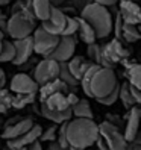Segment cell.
<instances>
[{
    "mask_svg": "<svg viewBox=\"0 0 141 150\" xmlns=\"http://www.w3.org/2000/svg\"><path fill=\"white\" fill-rule=\"evenodd\" d=\"M99 137V125L94 118L72 117L67 121V141L70 149L82 150L91 147Z\"/></svg>",
    "mask_w": 141,
    "mask_h": 150,
    "instance_id": "6da1fadb",
    "label": "cell"
},
{
    "mask_svg": "<svg viewBox=\"0 0 141 150\" xmlns=\"http://www.w3.org/2000/svg\"><path fill=\"white\" fill-rule=\"evenodd\" d=\"M81 17L93 26L97 40H103L109 37V33H112L114 17L108 6L91 2L81 11Z\"/></svg>",
    "mask_w": 141,
    "mask_h": 150,
    "instance_id": "7a4b0ae2",
    "label": "cell"
},
{
    "mask_svg": "<svg viewBox=\"0 0 141 150\" xmlns=\"http://www.w3.org/2000/svg\"><path fill=\"white\" fill-rule=\"evenodd\" d=\"M35 28H37V18H35L32 9H23L11 14L6 21V33L12 40L30 37Z\"/></svg>",
    "mask_w": 141,
    "mask_h": 150,
    "instance_id": "3957f363",
    "label": "cell"
},
{
    "mask_svg": "<svg viewBox=\"0 0 141 150\" xmlns=\"http://www.w3.org/2000/svg\"><path fill=\"white\" fill-rule=\"evenodd\" d=\"M118 86V79L117 74L114 71L112 67H106V65H100L97 68V71L93 74L91 79V94L94 99H100L105 97L106 94H109L111 91H114Z\"/></svg>",
    "mask_w": 141,
    "mask_h": 150,
    "instance_id": "277c9868",
    "label": "cell"
},
{
    "mask_svg": "<svg viewBox=\"0 0 141 150\" xmlns=\"http://www.w3.org/2000/svg\"><path fill=\"white\" fill-rule=\"evenodd\" d=\"M99 135L105 141L108 150H125L128 149V139L125 138V134L121 129L115 125L109 123L108 120L102 121L99 125Z\"/></svg>",
    "mask_w": 141,
    "mask_h": 150,
    "instance_id": "5b68a950",
    "label": "cell"
},
{
    "mask_svg": "<svg viewBox=\"0 0 141 150\" xmlns=\"http://www.w3.org/2000/svg\"><path fill=\"white\" fill-rule=\"evenodd\" d=\"M32 42H33V53L40 56H49L55 50L56 44L59 41V35H53L47 32L43 26H37L32 32Z\"/></svg>",
    "mask_w": 141,
    "mask_h": 150,
    "instance_id": "8992f818",
    "label": "cell"
},
{
    "mask_svg": "<svg viewBox=\"0 0 141 150\" xmlns=\"http://www.w3.org/2000/svg\"><path fill=\"white\" fill-rule=\"evenodd\" d=\"M33 79L38 85H43L49 81H53L59 76V62L52 58H44L33 67Z\"/></svg>",
    "mask_w": 141,
    "mask_h": 150,
    "instance_id": "52a82bcc",
    "label": "cell"
},
{
    "mask_svg": "<svg viewBox=\"0 0 141 150\" xmlns=\"http://www.w3.org/2000/svg\"><path fill=\"white\" fill-rule=\"evenodd\" d=\"M128 56V50L123 47L120 38H114L102 46V65L112 67Z\"/></svg>",
    "mask_w": 141,
    "mask_h": 150,
    "instance_id": "ba28073f",
    "label": "cell"
},
{
    "mask_svg": "<svg viewBox=\"0 0 141 150\" xmlns=\"http://www.w3.org/2000/svg\"><path fill=\"white\" fill-rule=\"evenodd\" d=\"M76 52V35H61L55 50L46 58H52L58 62H67Z\"/></svg>",
    "mask_w": 141,
    "mask_h": 150,
    "instance_id": "9c48e42d",
    "label": "cell"
},
{
    "mask_svg": "<svg viewBox=\"0 0 141 150\" xmlns=\"http://www.w3.org/2000/svg\"><path fill=\"white\" fill-rule=\"evenodd\" d=\"M33 125V120L30 117H21V115H14L6 121V125L3 126L2 138L3 139H12L20 137L24 134L30 126Z\"/></svg>",
    "mask_w": 141,
    "mask_h": 150,
    "instance_id": "30bf717a",
    "label": "cell"
},
{
    "mask_svg": "<svg viewBox=\"0 0 141 150\" xmlns=\"http://www.w3.org/2000/svg\"><path fill=\"white\" fill-rule=\"evenodd\" d=\"M65 20H67V14L62 11V8L53 6L49 18L41 21V26L47 32L53 33V35H59L61 37V33H62V30H64V26H65Z\"/></svg>",
    "mask_w": 141,
    "mask_h": 150,
    "instance_id": "8fae6325",
    "label": "cell"
},
{
    "mask_svg": "<svg viewBox=\"0 0 141 150\" xmlns=\"http://www.w3.org/2000/svg\"><path fill=\"white\" fill-rule=\"evenodd\" d=\"M40 85L28 73H17L9 82V90L12 93H38Z\"/></svg>",
    "mask_w": 141,
    "mask_h": 150,
    "instance_id": "7c38bea8",
    "label": "cell"
},
{
    "mask_svg": "<svg viewBox=\"0 0 141 150\" xmlns=\"http://www.w3.org/2000/svg\"><path fill=\"white\" fill-rule=\"evenodd\" d=\"M41 132H43V127L40 125H37V123H33V125L26 130L24 134H21L20 137L12 138V139H6V146L9 149H14V150L24 149L30 143H33L35 139H38L41 137Z\"/></svg>",
    "mask_w": 141,
    "mask_h": 150,
    "instance_id": "4fadbf2b",
    "label": "cell"
},
{
    "mask_svg": "<svg viewBox=\"0 0 141 150\" xmlns=\"http://www.w3.org/2000/svg\"><path fill=\"white\" fill-rule=\"evenodd\" d=\"M118 12L125 23H141V5L135 0H118Z\"/></svg>",
    "mask_w": 141,
    "mask_h": 150,
    "instance_id": "5bb4252c",
    "label": "cell"
},
{
    "mask_svg": "<svg viewBox=\"0 0 141 150\" xmlns=\"http://www.w3.org/2000/svg\"><path fill=\"white\" fill-rule=\"evenodd\" d=\"M14 46H15V56L12 59L14 65H23L30 59L33 53V42L32 37H26V38H18L14 40Z\"/></svg>",
    "mask_w": 141,
    "mask_h": 150,
    "instance_id": "9a60e30c",
    "label": "cell"
},
{
    "mask_svg": "<svg viewBox=\"0 0 141 150\" xmlns=\"http://www.w3.org/2000/svg\"><path fill=\"white\" fill-rule=\"evenodd\" d=\"M140 126H141V109L135 105V106L129 108V114H128L126 123H125V130H123L128 143H130L134 139L137 132L140 130Z\"/></svg>",
    "mask_w": 141,
    "mask_h": 150,
    "instance_id": "2e32d148",
    "label": "cell"
},
{
    "mask_svg": "<svg viewBox=\"0 0 141 150\" xmlns=\"http://www.w3.org/2000/svg\"><path fill=\"white\" fill-rule=\"evenodd\" d=\"M41 103L50 111H65V109L72 108V105L68 102V97H67V93H61V91L47 96Z\"/></svg>",
    "mask_w": 141,
    "mask_h": 150,
    "instance_id": "e0dca14e",
    "label": "cell"
},
{
    "mask_svg": "<svg viewBox=\"0 0 141 150\" xmlns=\"http://www.w3.org/2000/svg\"><path fill=\"white\" fill-rule=\"evenodd\" d=\"M68 85L65 83V82H62L59 77H56V79H53V81H49V82H46V83H43V85H40V88H38V97H40V102H43L44 99H46L47 96H50V94H53V93H68Z\"/></svg>",
    "mask_w": 141,
    "mask_h": 150,
    "instance_id": "ac0fdd59",
    "label": "cell"
},
{
    "mask_svg": "<svg viewBox=\"0 0 141 150\" xmlns=\"http://www.w3.org/2000/svg\"><path fill=\"white\" fill-rule=\"evenodd\" d=\"M40 114L46 120H49L52 123H56V125H61V123H64V121H68L70 118L73 117L72 108L65 109V111H50V109H47L46 106H44L43 103L40 106Z\"/></svg>",
    "mask_w": 141,
    "mask_h": 150,
    "instance_id": "d6986e66",
    "label": "cell"
},
{
    "mask_svg": "<svg viewBox=\"0 0 141 150\" xmlns=\"http://www.w3.org/2000/svg\"><path fill=\"white\" fill-rule=\"evenodd\" d=\"M91 64H94V62H91V61L85 59L84 56H74V55L67 61L68 70L72 71V74L77 79V81L82 77V74L86 71V68L90 67Z\"/></svg>",
    "mask_w": 141,
    "mask_h": 150,
    "instance_id": "ffe728a7",
    "label": "cell"
},
{
    "mask_svg": "<svg viewBox=\"0 0 141 150\" xmlns=\"http://www.w3.org/2000/svg\"><path fill=\"white\" fill-rule=\"evenodd\" d=\"M30 8H32V12L35 15V18L40 20V21H44L46 18H49L53 5L50 3V0H32Z\"/></svg>",
    "mask_w": 141,
    "mask_h": 150,
    "instance_id": "44dd1931",
    "label": "cell"
},
{
    "mask_svg": "<svg viewBox=\"0 0 141 150\" xmlns=\"http://www.w3.org/2000/svg\"><path fill=\"white\" fill-rule=\"evenodd\" d=\"M77 20H79V28H77L76 35L81 38V41L85 42V44H91L94 41H97V37H96V32L93 29V26L86 20H84L82 17H77Z\"/></svg>",
    "mask_w": 141,
    "mask_h": 150,
    "instance_id": "7402d4cb",
    "label": "cell"
},
{
    "mask_svg": "<svg viewBox=\"0 0 141 150\" xmlns=\"http://www.w3.org/2000/svg\"><path fill=\"white\" fill-rule=\"evenodd\" d=\"M35 102H37V93H14L12 108L14 109H23Z\"/></svg>",
    "mask_w": 141,
    "mask_h": 150,
    "instance_id": "603a6c76",
    "label": "cell"
},
{
    "mask_svg": "<svg viewBox=\"0 0 141 150\" xmlns=\"http://www.w3.org/2000/svg\"><path fill=\"white\" fill-rule=\"evenodd\" d=\"M118 100H121L123 106L126 109L135 106V100H134V96H132V90H130L129 82L118 83Z\"/></svg>",
    "mask_w": 141,
    "mask_h": 150,
    "instance_id": "cb8c5ba5",
    "label": "cell"
},
{
    "mask_svg": "<svg viewBox=\"0 0 141 150\" xmlns=\"http://www.w3.org/2000/svg\"><path fill=\"white\" fill-rule=\"evenodd\" d=\"M72 112H73V117H79V118H94L91 105L88 103L85 99H84V100L79 99V100L73 105V106H72Z\"/></svg>",
    "mask_w": 141,
    "mask_h": 150,
    "instance_id": "d4e9b609",
    "label": "cell"
},
{
    "mask_svg": "<svg viewBox=\"0 0 141 150\" xmlns=\"http://www.w3.org/2000/svg\"><path fill=\"white\" fill-rule=\"evenodd\" d=\"M100 65L99 64H91L90 67L86 68V71L82 74V77L79 79V86L82 88V91L85 93V96H88V97H93V94H91V88H90V83H91V79H93V74L97 71V68H99Z\"/></svg>",
    "mask_w": 141,
    "mask_h": 150,
    "instance_id": "484cf974",
    "label": "cell"
},
{
    "mask_svg": "<svg viewBox=\"0 0 141 150\" xmlns=\"http://www.w3.org/2000/svg\"><path fill=\"white\" fill-rule=\"evenodd\" d=\"M121 40L126 42H135L141 40V32L138 24H130L125 23L123 24V30H121Z\"/></svg>",
    "mask_w": 141,
    "mask_h": 150,
    "instance_id": "4316f807",
    "label": "cell"
},
{
    "mask_svg": "<svg viewBox=\"0 0 141 150\" xmlns=\"http://www.w3.org/2000/svg\"><path fill=\"white\" fill-rule=\"evenodd\" d=\"M62 82H65L68 85V88H77L79 86V81L72 74V71L68 70L67 62H59V76H58Z\"/></svg>",
    "mask_w": 141,
    "mask_h": 150,
    "instance_id": "83f0119b",
    "label": "cell"
},
{
    "mask_svg": "<svg viewBox=\"0 0 141 150\" xmlns=\"http://www.w3.org/2000/svg\"><path fill=\"white\" fill-rule=\"evenodd\" d=\"M14 56H15L14 41H9V40L3 38L2 49H0V62H12Z\"/></svg>",
    "mask_w": 141,
    "mask_h": 150,
    "instance_id": "f1b7e54d",
    "label": "cell"
},
{
    "mask_svg": "<svg viewBox=\"0 0 141 150\" xmlns=\"http://www.w3.org/2000/svg\"><path fill=\"white\" fill-rule=\"evenodd\" d=\"M12 91L9 88H0V115L2 114H6L12 108Z\"/></svg>",
    "mask_w": 141,
    "mask_h": 150,
    "instance_id": "f546056e",
    "label": "cell"
},
{
    "mask_svg": "<svg viewBox=\"0 0 141 150\" xmlns=\"http://www.w3.org/2000/svg\"><path fill=\"white\" fill-rule=\"evenodd\" d=\"M128 82L141 90V64H132L128 68Z\"/></svg>",
    "mask_w": 141,
    "mask_h": 150,
    "instance_id": "4dcf8cb0",
    "label": "cell"
},
{
    "mask_svg": "<svg viewBox=\"0 0 141 150\" xmlns=\"http://www.w3.org/2000/svg\"><path fill=\"white\" fill-rule=\"evenodd\" d=\"M86 56L90 58L91 62L94 64H99L102 65V46H99L97 42H91V44H86Z\"/></svg>",
    "mask_w": 141,
    "mask_h": 150,
    "instance_id": "1f68e13d",
    "label": "cell"
},
{
    "mask_svg": "<svg viewBox=\"0 0 141 150\" xmlns=\"http://www.w3.org/2000/svg\"><path fill=\"white\" fill-rule=\"evenodd\" d=\"M77 28H79V20H77V17L67 15L64 30H62V33H61V35H76Z\"/></svg>",
    "mask_w": 141,
    "mask_h": 150,
    "instance_id": "d6a6232c",
    "label": "cell"
},
{
    "mask_svg": "<svg viewBox=\"0 0 141 150\" xmlns=\"http://www.w3.org/2000/svg\"><path fill=\"white\" fill-rule=\"evenodd\" d=\"M56 141L61 144L62 150L70 149V146H68V141H67V121L61 123V125L58 126V135H56Z\"/></svg>",
    "mask_w": 141,
    "mask_h": 150,
    "instance_id": "836d02e7",
    "label": "cell"
},
{
    "mask_svg": "<svg viewBox=\"0 0 141 150\" xmlns=\"http://www.w3.org/2000/svg\"><path fill=\"white\" fill-rule=\"evenodd\" d=\"M58 126H59V125L53 123V125H52L50 127H47L46 130H43V132H41V137H40L41 143H49V141H55V139H56V135H58Z\"/></svg>",
    "mask_w": 141,
    "mask_h": 150,
    "instance_id": "e575fe53",
    "label": "cell"
},
{
    "mask_svg": "<svg viewBox=\"0 0 141 150\" xmlns=\"http://www.w3.org/2000/svg\"><path fill=\"white\" fill-rule=\"evenodd\" d=\"M96 100H97L99 103H102L103 106H111V105H114L118 100V86L114 91H111L109 94H106L105 97H100V99H96Z\"/></svg>",
    "mask_w": 141,
    "mask_h": 150,
    "instance_id": "d590c367",
    "label": "cell"
},
{
    "mask_svg": "<svg viewBox=\"0 0 141 150\" xmlns=\"http://www.w3.org/2000/svg\"><path fill=\"white\" fill-rule=\"evenodd\" d=\"M93 0H70V5H72L74 9L77 11H82L86 5H90Z\"/></svg>",
    "mask_w": 141,
    "mask_h": 150,
    "instance_id": "8d00e7d4",
    "label": "cell"
},
{
    "mask_svg": "<svg viewBox=\"0 0 141 150\" xmlns=\"http://www.w3.org/2000/svg\"><path fill=\"white\" fill-rule=\"evenodd\" d=\"M130 90H132V96H134L135 105H140L141 106V90H138V88L132 86V85H130Z\"/></svg>",
    "mask_w": 141,
    "mask_h": 150,
    "instance_id": "74e56055",
    "label": "cell"
},
{
    "mask_svg": "<svg viewBox=\"0 0 141 150\" xmlns=\"http://www.w3.org/2000/svg\"><path fill=\"white\" fill-rule=\"evenodd\" d=\"M106 120L109 121V123H112V125H115V126H121V118L118 117V115H114V114H108L106 115Z\"/></svg>",
    "mask_w": 141,
    "mask_h": 150,
    "instance_id": "f35d334b",
    "label": "cell"
},
{
    "mask_svg": "<svg viewBox=\"0 0 141 150\" xmlns=\"http://www.w3.org/2000/svg\"><path fill=\"white\" fill-rule=\"evenodd\" d=\"M28 149H30V150H41L43 149V146H41V139L38 138V139H35L33 143H30L29 146H28Z\"/></svg>",
    "mask_w": 141,
    "mask_h": 150,
    "instance_id": "ab89813d",
    "label": "cell"
},
{
    "mask_svg": "<svg viewBox=\"0 0 141 150\" xmlns=\"http://www.w3.org/2000/svg\"><path fill=\"white\" fill-rule=\"evenodd\" d=\"M96 3H100V5H105V6H112V5H117L118 0H93Z\"/></svg>",
    "mask_w": 141,
    "mask_h": 150,
    "instance_id": "60d3db41",
    "label": "cell"
},
{
    "mask_svg": "<svg viewBox=\"0 0 141 150\" xmlns=\"http://www.w3.org/2000/svg\"><path fill=\"white\" fill-rule=\"evenodd\" d=\"M49 150H62V147H61V144L55 139V141H49Z\"/></svg>",
    "mask_w": 141,
    "mask_h": 150,
    "instance_id": "b9f144b4",
    "label": "cell"
},
{
    "mask_svg": "<svg viewBox=\"0 0 141 150\" xmlns=\"http://www.w3.org/2000/svg\"><path fill=\"white\" fill-rule=\"evenodd\" d=\"M67 97H68V102H70V105H72V106L79 100V99H77V96H76L74 93H67Z\"/></svg>",
    "mask_w": 141,
    "mask_h": 150,
    "instance_id": "7bdbcfd3",
    "label": "cell"
},
{
    "mask_svg": "<svg viewBox=\"0 0 141 150\" xmlns=\"http://www.w3.org/2000/svg\"><path fill=\"white\" fill-rule=\"evenodd\" d=\"M5 83H6V74H5L3 70L0 68V88H3Z\"/></svg>",
    "mask_w": 141,
    "mask_h": 150,
    "instance_id": "ee69618b",
    "label": "cell"
},
{
    "mask_svg": "<svg viewBox=\"0 0 141 150\" xmlns=\"http://www.w3.org/2000/svg\"><path fill=\"white\" fill-rule=\"evenodd\" d=\"M130 143H137V144H141V130H138V132H137V135L134 137V139H132Z\"/></svg>",
    "mask_w": 141,
    "mask_h": 150,
    "instance_id": "f6af8a7d",
    "label": "cell"
},
{
    "mask_svg": "<svg viewBox=\"0 0 141 150\" xmlns=\"http://www.w3.org/2000/svg\"><path fill=\"white\" fill-rule=\"evenodd\" d=\"M65 2H67V0H50V3L53 6H62Z\"/></svg>",
    "mask_w": 141,
    "mask_h": 150,
    "instance_id": "bcb514c9",
    "label": "cell"
},
{
    "mask_svg": "<svg viewBox=\"0 0 141 150\" xmlns=\"http://www.w3.org/2000/svg\"><path fill=\"white\" fill-rule=\"evenodd\" d=\"M8 3H11V0H0V6H6Z\"/></svg>",
    "mask_w": 141,
    "mask_h": 150,
    "instance_id": "7dc6e473",
    "label": "cell"
},
{
    "mask_svg": "<svg viewBox=\"0 0 141 150\" xmlns=\"http://www.w3.org/2000/svg\"><path fill=\"white\" fill-rule=\"evenodd\" d=\"M2 42H3V40H2V38H0V49H2Z\"/></svg>",
    "mask_w": 141,
    "mask_h": 150,
    "instance_id": "c3c4849f",
    "label": "cell"
},
{
    "mask_svg": "<svg viewBox=\"0 0 141 150\" xmlns=\"http://www.w3.org/2000/svg\"><path fill=\"white\" fill-rule=\"evenodd\" d=\"M2 123H3V120H2V118H0V129H2Z\"/></svg>",
    "mask_w": 141,
    "mask_h": 150,
    "instance_id": "681fc988",
    "label": "cell"
},
{
    "mask_svg": "<svg viewBox=\"0 0 141 150\" xmlns=\"http://www.w3.org/2000/svg\"><path fill=\"white\" fill-rule=\"evenodd\" d=\"M138 28H140V32H141V23H140V24H138Z\"/></svg>",
    "mask_w": 141,
    "mask_h": 150,
    "instance_id": "f907efd6",
    "label": "cell"
},
{
    "mask_svg": "<svg viewBox=\"0 0 141 150\" xmlns=\"http://www.w3.org/2000/svg\"><path fill=\"white\" fill-rule=\"evenodd\" d=\"M140 5H141V0H140Z\"/></svg>",
    "mask_w": 141,
    "mask_h": 150,
    "instance_id": "816d5d0a",
    "label": "cell"
},
{
    "mask_svg": "<svg viewBox=\"0 0 141 150\" xmlns=\"http://www.w3.org/2000/svg\"><path fill=\"white\" fill-rule=\"evenodd\" d=\"M135 2H137V0H135ZM138 2H140V0H138Z\"/></svg>",
    "mask_w": 141,
    "mask_h": 150,
    "instance_id": "f5cc1de1",
    "label": "cell"
}]
</instances>
